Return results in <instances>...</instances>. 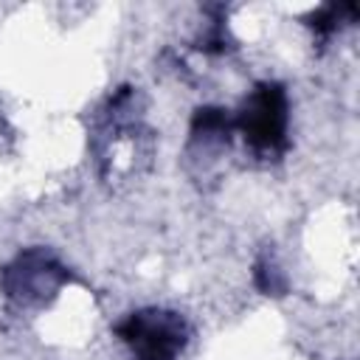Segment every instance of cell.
Wrapping results in <instances>:
<instances>
[{"label": "cell", "mask_w": 360, "mask_h": 360, "mask_svg": "<svg viewBox=\"0 0 360 360\" xmlns=\"http://www.w3.org/2000/svg\"><path fill=\"white\" fill-rule=\"evenodd\" d=\"M287 124H290V104H287V90L278 82L256 84L242 112L233 118V127L245 135V143L262 155L287 149Z\"/></svg>", "instance_id": "cell-1"}, {"label": "cell", "mask_w": 360, "mask_h": 360, "mask_svg": "<svg viewBox=\"0 0 360 360\" xmlns=\"http://www.w3.org/2000/svg\"><path fill=\"white\" fill-rule=\"evenodd\" d=\"M115 335L132 349L135 360H177L186 346L188 326L177 312L138 309L115 326Z\"/></svg>", "instance_id": "cell-2"}, {"label": "cell", "mask_w": 360, "mask_h": 360, "mask_svg": "<svg viewBox=\"0 0 360 360\" xmlns=\"http://www.w3.org/2000/svg\"><path fill=\"white\" fill-rule=\"evenodd\" d=\"M62 281H68V270L45 250H25L0 273L6 295L17 301H37L45 292H53Z\"/></svg>", "instance_id": "cell-3"}, {"label": "cell", "mask_w": 360, "mask_h": 360, "mask_svg": "<svg viewBox=\"0 0 360 360\" xmlns=\"http://www.w3.org/2000/svg\"><path fill=\"white\" fill-rule=\"evenodd\" d=\"M231 129H233V121L219 107H200L194 112V118H191V135H194V141L197 138H205V141L208 138H225L228 141Z\"/></svg>", "instance_id": "cell-4"}, {"label": "cell", "mask_w": 360, "mask_h": 360, "mask_svg": "<svg viewBox=\"0 0 360 360\" xmlns=\"http://www.w3.org/2000/svg\"><path fill=\"white\" fill-rule=\"evenodd\" d=\"M253 278H256V287L262 290V292H267V295H281L284 292V276H281V270L270 262V259H259L256 262V270H253Z\"/></svg>", "instance_id": "cell-5"}]
</instances>
